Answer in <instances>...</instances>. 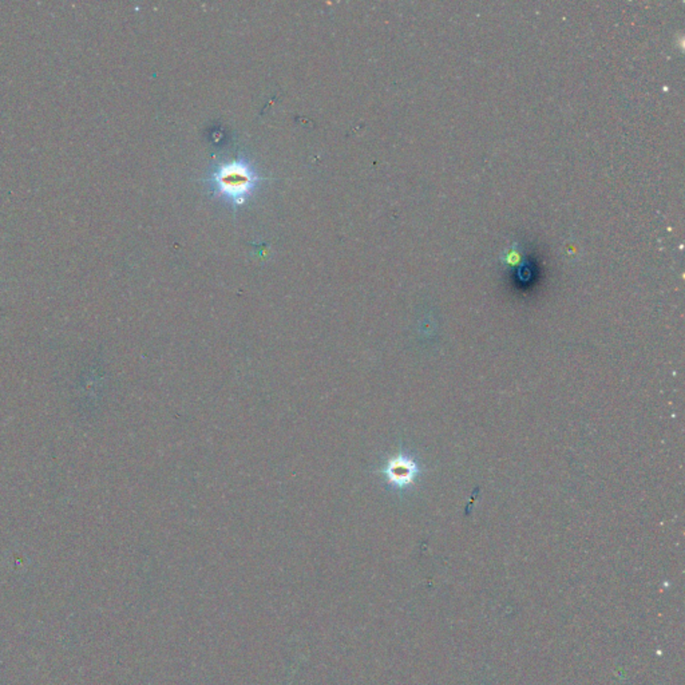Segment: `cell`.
<instances>
[{"label":"cell","mask_w":685,"mask_h":685,"mask_svg":"<svg viewBox=\"0 0 685 685\" xmlns=\"http://www.w3.org/2000/svg\"><path fill=\"white\" fill-rule=\"evenodd\" d=\"M260 176L254 166L244 160H230L220 164L209 174V188L221 200L233 206H240L254 193Z\"/></svg>","instance_id":"1"},{"label":"cell","mask_w":685,"mask_h":685,"mask_svg":"<svg viewBox=\"0 0 685 685\" xmlns=\"http://www.w3.org/2000/svg\"><path fill=\"white\" fill-rule=\"evenodd\" d=\"M418 474L417 465L406 457L393 458L387 467H386V477L388 482L396 486V487H406L408 484L414 482L415 477Z\"/></svg>","instance_id":"2"}]
</instances>
